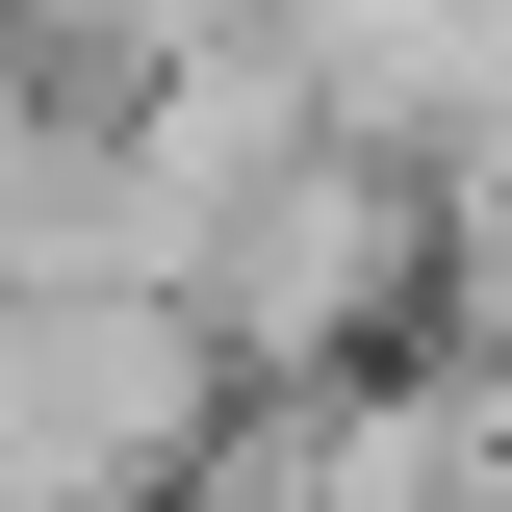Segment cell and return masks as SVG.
Listing matches in <instances>:
<instances>
[{"label":"cell","instance_id":"obj_1","mask_svg":"<svg viewBox=\"0 0 512 512\" xmlns=\"http://www.w3.org/2000/svg\"><path fill=\"white\" fill-rule=\"evenodd\" d=\"M180 308L231 384H384L436 333V154L410 128H308V154H256L231 231L180 256Z\"/></svg>","mask_w":512,"mask_h":512},{"label":"cell","instance_id":"obj_2","mask_svg":"<svg viewBox=\"0 0 512 512\" xmlns=\"http://www.w3.org/2000/svg\"><path fill=\"white\" fill-rule=\"evenodd\" d=\"M103 128H128V103H77V77L0 26V282H52V256L103 231Z\"/></svg>","mask_w":512,"mask_h":512}]
</instances>
